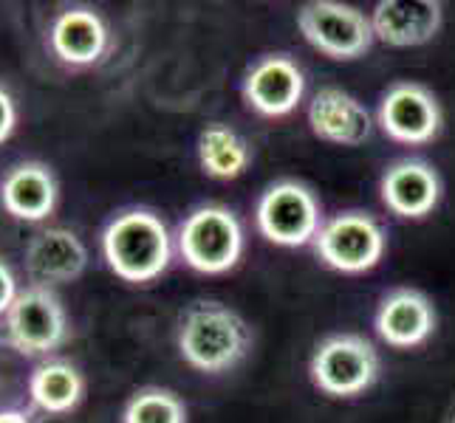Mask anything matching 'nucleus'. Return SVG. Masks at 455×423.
<instances>
[{
    "mask_svg": "<svg viewBox=\"0 0 455 423\" xmlns=\"http://www.w3.org/2000/svg\"><path fill=\"white\" fill-rule=\"evenodd\" d=\"M311 384L328 398H356L379 381L382 356L363 333H331L308 358Z\"/></svg>",
    "mask_w": 455,
    "mask_h": 423,
    "instance_id": "3",
    "label": "nucleus"
},
{
    "mask_svg": "<svg viewBox=\"0 0 455 423\" xmlns=\"http://www.w3.org/2000/svg\"><path fill=\"white\" fill-rule=\"evenodd\" d=\"M14 128H18V102L6 85H0V145L12 138Z\"/></svg>",
    "mask_w": 455,
    "mask_h": 423,
    "instance_id": "22",
    "label": "nucleus"
},
{
    "mask_svg": "<svg viewBox=\"0 0 455 423\" xmlns=\"http://www.w3.org/2000/svg\"><path fill=\"white\" fill-rule=\"evenodd\" d=\"M0 423H37L35 412L23 406H0Z\"/></svg>",
    "mask_w": 455,
    "mask_h": 423,
    "instance_id": "23",
    "label": "nucleus"
},
{
    "mask_svg": "<svg viewBox=\"0 0 455 423\" xmlns=\"http://www.w3.org/2000/svg\"><path fill=\"white\" fill-rule=\"evenodd\" d=\"M435 305L433 300L419 288L399 286L387 291L379 308L373 313V327L387 348L411 350L425 344L435 333Z\"/></svg>",
    "mask_w": 455,
    "mask_h": 423,
    "instance_id": "14",
    "label": "nucleus"
},
{
    "mask_svg": "<svg viewBox=\"0 0 455 423\" xmlns=\"http://www.w3.org/2000/svg\"><path fill=\"white\" fill-rule=\"evenodd\" d=\"M28 398L45 415H68L85 398V375L68 358H43L28 372Z\"/></svg>",
    "mask_w": 455,
    "mask_h": 423,
    "instance_id": "18",
    "label": "nucleus"
},
{
    "mask_svg": "<svg viewBox=\"0 0 455 423\" xmlns=\"http://www.w3.org/2000/svg\"><path fill=\"white\" fill-rule=\"evenodd\" d=\"M4 322L9 344L23 356L52 358V353L71 336V319L57 288L35 286V282L20 288Z\"/></svg>",
    "mask_w": 455,
    "mask_h": 423,
    "instance_id": "6",
    "label": "nucleus"
},
{
    "mask_svg": "<svg viewBox=\"0 0 455 423\" xmlns=\"http://www.w3.org/2000/svg\"><path fill=\"white\" fill-rule=\"evenodd\" d=\"M255 344V333L238 310L218 300H196L179 317V356L198 372L218 375L238 367Z\"/></svg>",
    "mask_w": 455,
    "mask_h": 423,
    "instance_id": "2",
    "label": "nucleus"
},
{
    "mask_svg": "<svg viewBox=\"0 0 455 423\" xmlns=\"http://www.w3.org/2000/svg\"><path fill=\"white\" fill-rule=\"evenodd\" d=\"M241 93L258 116L283 119L306 97V74L289 54H263L246 68Z\"/></svg>",
    "mask_w": 455,
    "mask_h": 423,
    "instance_id": "11",
    "label": "nucleus"
},
{
    "mask_svg": "<svg viewBox=\"0 0 455 423\" xmlns=\"http://www.w3.org/2000/svg\"><path fill=\"white\" fill-rule=\"evenodd\" d=\"M442 178L433 164L421 159H399L382 172L379 198L402 221H421L433 215V209L442 200Z\"/></svg>",
    "mask_w": 455,
    "mask_h": 423,
    "instance_id": "16",
    "label": "nucleus"
},
{
    "mask_svg": "<svg viewBox=\"0 0 455 423\" xmlns=\"http://www.w3.org/2000/svg\"><path fill=\"white\" fill-rule=\"evenodd\" d=\"M442 105L435 93L421 82H394L376 107L379 130L399 145H430L442 130Z\"/></svg>",
    "mask_w": 455,
    "mask_h": 423,
    "instance_id": "10",
    "label": "nucleus"
},
{
    "mask_svg": "<svg viewBox=\"0 0 455 423\" xmlns=\"http://www.w3.org/2000/svg\"><path fill=\"white\" fill-rule=\"evenodd\" d=\"M297 28L311 49L337 62L365 57L376 43L368 14L339 0H308L297 9Z\"/></svg>",
    "mask_w": 455,
    "mask_h": 423,
    "instance_id": "8",
    "label": "nucleus"
},
{
    "mask_svg": "<svg viewBox=\"0 0 455 423\" xmlns=\"http://www.w3.org/2000/svg\"><path fill=\"white\" fill-rule=\"evenodd\" d=\"M308 128L320 141L337 147H359L373 133L371 111L354 93L337 85H325L308 102Z\"/></svg>",
    "mask_w": 455,
    "mask_h": 423,
    "instance_id": "15",
    "label": "nucleus"
},
{
    "mask_svg": "<svg viewBox=\"0 0 455 423\" xmlns=\"http://www.w3.org/2000/svg\"><path fill=\"white\" fill-rule=\"evenodd\" d=\"M323 265L339 274H365L382 262L387 231L365 209H345L328 217L311 243Z\"/></svg>",
    "mask_w": 455,
    "mask_h": 423,
    "instance_id": "5",
    "label": "nucleus"
},
{
    "mask_svg": "<svg viewBox=\"0 0 455 423\" xmlns=\"http://www.w3.org/2000/svg\"><path fill=\"white\" fill-rule=\"evenodd\" d=\"M20 286H18V274L9 265L6 257H0V317H6L12 302L18 300Z\"/></svg>",
    "mask_w": 455,
    "mask_h": 423,
    "instance_id": "21",
    "label": "nucleus"
},
{
    "mask_svg": "<svg viewBox=\"0 0 455 423\" xmlns=\"http://www.w3.org/2000/svg\"><path fill=\"white\" fill-rule=\"evenodd\" d=\"M196 153L201 169L218 181L241 178L249 169V164H252V147H249V141L224 121H210L198 133Z\"/></svg>",
    "mask_w": 455,
    "mask_h": 423,
    "instance_id": "19",
    "label": "nucleus"
},
{
    "mask_svg": "<svg viewBox=\"0 0 455 423\" xmlns=\"http://www.w3.org/2000/svg\"><path fill=\"white\" fill-rule=\"evenodd\" d=\"M444 23L438 0H379L371 12L373 37L390 49H416L435 40Z\"/></svg>",
    "mask_w": 455,
    "mask_h": 423,
    "instance_id": "17",
    "label": "nucleus"
},
{
    "mask_svg": "<svg viewBox=\"0 0 455 423\" xmlns=\"http://www.w3.org/2000/svg\"><path fill=\"white\" fill-rule=\"evenodd\" d=\"M243 226L221 203H204L184 217L176 231L179 257L198 274H227L243 255Z\"/></svg>",
    "mask_w": 455,
    "mask_h": 423,
    "instance_id": "4",
    "label": "nucleus"
},
{
    "mask_svg": "<svg viewBox=\"0 0 455 423\" xmlns=\"http://www.w3.org/2000/svg\"><path fill=\"white\" fill-rule=\"evenodd\" d=\"M122 423H187V403L167 387H142L124 403Z\"/></svg>",
    "mask_w": 455,
    "mask_h": 423,
    "instance_id": "20",
    "label": "nucleus"
},
{
    "mask_svg": "<svg viewBox=\"0 0 455 423\" xmlns=\"http://www.w3.org/2000/svg\"><path fill=\"white\" fill-rule=\"evenodd\" d=\"M447 423H455V406H452V412H450V420Z\"/></svg>",
    "mask_w": 455,
    "mask_h": 423,
    "instance_id": "24",
    "label": "nucleus"
},
{
    "mask_svg": "<svg viewBox=\"0 0 455 423\" xmlns=\"http://www.w3.org/2000/svg\"><path fill=\"white\" fill-rule=\"evenodd\" d=\"M60 203V181L40 159L14 161L0 176V207L20 223H43Z\"/></svg>",
    "mask_w": 455,
    "mask_h": 423,
    "instance_id": "13",
    "label": "nucleus"
},
{
    "mask_svg": "<svg viewBox=\"0 0 455 423\" xmlns=\"http://www.w3.org/2000/svg\"><path fill=\"white\" fill-rule=\"evenodd\" d=\"M255 223L266 240L283 248H303L317 240L323 207L303 181H275L258 198Z\"/></svg>",
    "mask_w": 455,
    "mask_h": 423,
    "instance_id": "7",
    "label": "nucleus"
},
{
    "mask_svg": "<svg viewBox=\"0 0 455 423\" xmlns=\"http://www.w3.org/2000/svg\"><path fill=\"white\" fill-rule=\"evenodd\" d=\"M100 248L111 274L131 286H148L167 274L172 255H176V238L170 234L159 212L148 207H128L105 223Z\"/></svg>",
    "mask_w": 455,
    "mask_h": 423,
    "instance_id": "1",
    "label": "nucleus"
},
{
    "mask_svg": "<svg viewBox=\"0 0 455 423\" xmlns=\"http://www.w3.org/2000/svg\"><path fill=\"white\" fill-rule=\"evenodd\" d=\"M45 45L52 57L71 71L100 66L111 51V28L105 18L85 4L62 6L45 28Z\"/></svg>",
    "mask_w": 455,
    "mask_h": 423,
    "instance_id": "9",
    "label": "nucleus"
},
{
    "mask_svg": "<svg viewBox=\"0 0 455 423\" xmlns=\"http://www.w3.org/2000/svg\"><path fill=\"white\" fill-rule=\"evenodd\" d=\"M88 246L76 231L66 226H43L28 238L23 248L26 274L35 286H68L88 269Z\"/></svg>",
    "mask_w": 455,
    "mask_h": 423,
    "instance_id": "12",
    "label": "nucleus"
}]
</instances>
